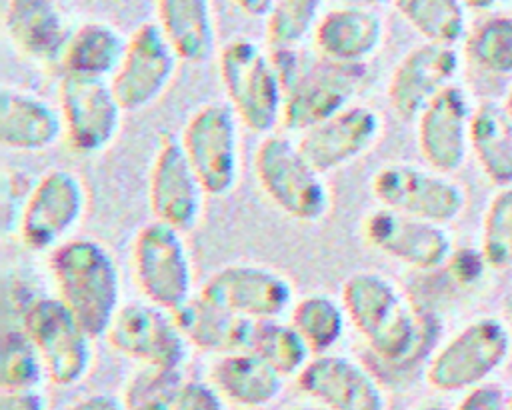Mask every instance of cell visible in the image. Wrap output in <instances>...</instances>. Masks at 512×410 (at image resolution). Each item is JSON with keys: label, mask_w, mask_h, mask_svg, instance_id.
Here are the masks:
<instances>
[{"label": "cell", "mask_w": 512, "mask_h": 410, "mask_svg": "<svg viewBox=\"0 0 512 410\" xmlns=\"http://www.w3.org/2000/svg\"><path fill=\"white\" fill-rule=\"evenodd\" d=\"M348 322L360 334L370 354L396 372H408L428 362L440 336L438 316L410 302L400 288L380 272H352L340 288Z\"/></svg>", "instance_id": "6da1fadb"}, {"label": "cell", "mask_w": 512, "mask_h": 410, "mask_svg": "<svg viewBox=\"0 0 512 410\" xmlns=\"http://www.w3.org/2000/svg\"><path fill=\"white\" fill-rule=\"evenodd\" d=\"M56 296L94 336L104 338L122 302V276L110 248L90 236H76L48 252Z\"/></svg>", "instance_id": "7a4b0ae2"}, {"label": "cell", "mask_w": 512, "mask_h": 410, "mask_svg": "<svg viewBox=\"0 0 512 410\" xmlns=\"http://www.w3.org/2000/svg\"><path fill=\"white\" fill-rule=\"evenodd\" d=\"M284 86L282 128L304 132L354 104L366 82V66H344L300 48L270 50Z\"/></svg>", "instance_id": "3957f363"}, {"label": "cell", "mask_w": 512, "mask_h": 410, "mask_svg": "<svg viewBox=\"0 0 512 410\" xmlns=\"http://www.w3.org/2000/svg\"><path fill=\"white\" fill-rule=\"evenodd\" d=\"M254 176L264 196L288 218L316 224L330 214L332 190L320 172L286 134L262 136L254 152Z\"/></svg>", "instance_id": "277c9868"}, {"label": "cell", "mask_w": 512, "mask_h": 410, "mask_svg": "<svg viewBox=\"0 0 512 410\" xmlns=\"http://www.w3.org/2000/svg\"><path fill=\"white\" fill-rule=\"evenodd\" d=\"M218 74L226 102L246 130L266 136L282 126L284 86L270 50L238 36L220 48Z\"/></svg>", "instance_id": "5b68a950"}, {"label": "cell", "mask_w": 512, "mask_h": 410, "mask_svg": "<svg viewBox=\"0 0 512 410\" xmlns=\"http://www.w3.org/2000/svg\"><path fill=\"white\" fill-rule=\"evenodd\" d=\"M512 356V330L498 316H480L436 346L424 366L430 388L454 394L468 392L490 378Z\"/></svg>", "instance_id": "8992f818"}, {"label": "cell", "mask_w": 512, "mask_h": 410, "mask_svg": "<svg viewBox=\"0 0 512 410\" xmlns=\"http://www.w3.org/2000/svg\"><path fill=\"white\" fill-rule=\"evenodd\" d=\"M18 328L36 346L50 384L70 388L90 374L96 338L56 294L32 296L18 316Z\"/></svg>", "instance_id": "52a82bcc"}, {"label": "cell", "mask_w": 512, "mask_h": 410, "mask_svg": "<svg viewBox=\"0 0 512 410\" xmlns=\"http://www.w3.org/2000/svg\"><path fill=\"white\" fill-rule=\"evenodd\" d=\"M130 256L132 276L144 300L174 312L196 294L184 232L152 218L134 234Z\"/></svg>", "instance_id": "ba28073f"}, {"label": "cell", "mask_w": 512, "mask_h": 410, "mask_svg": "<svg viewBox=\"0 0 512 410\" xmlns=\"http://www.w3.org/2000/svg\"><path fill=\"white\" fill-rule=\"evenodd\" d=\"M240 126L228 102L198 106L182 126L178 140L210 198H224L238 184Z\"/></svg>", "instance_id": "9c48e42d"}, {"label": "cell", "mask_w": 512, "mask_h": 410, "mask_svg": "<svg viewBox=\"0 0 512 410\" xmlns=\"http://www.w3.org/2000/svg\"><path fill=\"white\" fill-rule=\"evenodd\" d=\"M370 190L380 208L440 226L458 220L468 204L462 184L448 174L410 162H388L380 166L370 180Z\"/></svg>", "instance_id": "30bf717a"}, {"label": "cell", "mask_w": 512, "mask_h": 410, "mask_svg": "<svg viewBox=\"0 0 512 410\" xmlns=\"http://www.w3.org/2000/svg\"><path fill=\"white\" fill-rule=\"evenodd\" d=\"M88 192L82 178L68 168H50L32 186L16 234L32 252H52L82 222Z\"/></svg>", "instance_id": "8fae6325"}, {"label": "cell", "mask_w": 512, "mask_h": 410, "mask_svg": "<svg viewBox=\"0 0 512 410\" xmlns=\"http://www.w3.org/2000/svg\"><path fill=\"white\" fill-rule=\"evenodd\" d=\"M198 294L250 322L282 318L296 300L292 282L282 272L252 262L216 268Z\"/></svg>", "instance_id": "7c38bea8"}, {"label": "cell", "mask_w": 512, "mask_h": 410, "mask_svg": "<svg viewBox=\"0 0 512 410\" xmlns=\"http://www.w3.org/2000/svg\"><path fill=\"white\" fill-rule=\"evenodd\" d=\"M56 94L64 138L72 152L94 156L104 152L118 138L126 112L110 80L62 74Z\"/></svg>", "instance_id": "4fadbf2b"}, {"label": "cell", "mask_w": 512, "mask_h": 410, "mask_svg": "<svg viewBox=\"0 0 512 410\" xmlns=\"http://www.w3.org/2000/svg\"><path fill=\"white\" fill-rule=\"evenodd\" d=\"M104 338L124 358L152 368H182L190 348L174 314L148 300L124 302Z\"/></svg>", "instance_id": "5bb4252c"}, {"label": "cell", "mask_w": 512, "mask_h": 410, "mask_svg": "<svg viewBox=\"0 0 512 410\" xmlns=\"http://www.w3.org/2000/svg\"><path fill=\"white\" fill-rule=\"evenodd\" d=\"M180 58L166 40L158 22H144L128 36L122 62L110 78L124 112L152 106L174 80Z\"/></svg>", "instance_id": "9a60e30c"}, {"label": "cell", "mask_w": 512, "mask_h": 410, "mask_svg": "<svg viewBox=\"0 0 512 410\" xmlns=\"http://www.w3.org/2000/svg\"><path fill=\"white\" fill-rule=\"evenodd\" d=\"M362 238L378 254L420 272L444 268L454 250L444 226L388 208L364 216Z\"/></svg>", "instance_id": "2e32d148"}, {"label": "cell", "mask_w": 512, "mask_h": 410, "mask_svg": "<svg viewBox=\"0 0 512 410\" xmlns=\"http://www.w3.org/2000/svg\"><path fill=\"white\" fill-rule=\"evenodd\" d=\"M298 390L322 410H386L382 382L360 360L344 354H316L294 378Z\"/></svg>", "instance_id": "e0dca14e"}, {"label": "cell", "mask_w": 512, "mask_h": 410, "mask_svg": "<svg viewBox=\"0 0 512 410\" xmlns=\"http://www.w3.org/2000/svg\"><path fill=\"white\" fill-rule=\"evenodd\" d=\"M206 196L178 136L164 134L154 152L148 176L152 218L180 232H188L200 222Z\"/></svg>", "instance_id": "ac0fdd59"}, {"label": "cell", "mask_w": 512, "mask_h": 410, "mask_svg": "<svg viewBox=\"0 0 512 410\" xmlns=\"http://www.w3.org/2000/svg\"><path fill=\"white\" fill-rule=\"evenodd\" d=\"M470 94L460 84H450L416 118V142L428 168L454 174L470 152V122L474 112Z\"/></svg>", "instance_id": "d6986e66"}, {"label": "cell", "mask_w": 512, "mask_h": 410, "mask_svg": "<svg viewBox=\"0 0 512 410\" xmlns=\"http://www.w3.org/2000/svg\"><path fill=\"white\" fill-rule=\"evenodd\" d=\"M384 130L376 108L354 102L304 130L296 140L304 156L324 174L340 170L368 154Z\"/></svg>", "instance_id": "ffe728a7"}, {"label": "cell", "mask_w": 512, "mask_h": 410, "mask_svg": "<svg viewBox=\"0 0 512 410\" xmlns=\"http://www.w3.org/2000/svg\"><path fill=\"white\" fill-rule=\"evenodd\" d=\"M462 58L454 46L424 42L408 50L394 66L386 98L400 120H416L426 104L454 84Z\"/></svg>", "instance_id": "44dd1931"}, {"label": "cell", "mask_w": 512, "mask_h": 410, "mask_svg": "<svg viewBox=\"0 0 512 410\" xmlns=\"http://www.w3.org/2000/svg\"><path fill=\"white\" fill-rule=\"evenodd\" d=\"M312 42L316 54L330 62L366 66L384 42V22L370 6L332 8L320 16Z\"/></svg>", "instance_id": "7402d4cb"}, {"label": "cell", "mask_w": 512, "mask_h": 410, "mask_svg": "<svg viewBox=\"0 0 512 410\" xmlns=\"http://www.w3.org/2000/svg\"><path fill=\"white\" fill-rule=\"evenodd\" d=\"M64 136L58 106L42 96L2 86L0 90V142L16 152H44Z\"/></svg>", "instance_id": "603a6c76"}, {"label": "cell", "mask_w": 512, "mask_h": 410, "mask_svg": "<svg viewBox=\"0 0 512 410\" xmlns=\"http://www.w3.org/2000/svg\"><path fill=\"white\" fill-rule=\"evenodd\" d=\"M4 28L30 62L58 64L70 30L54 0H6Z\"/></svg>", "instance_id": "cb8c5ba5"}, {"label": "cell", "mask_w": 512, "mask_h": 410, "mask_svg": "<svg viewBox=\"0 0 512 410\" xmlns=\"http://www.w3.org/2000/svg\"><path fill=\"white\" fill-rule=\"evenodd\" d=\"M208 382L224 402L254 410L276 402L286 378L252 350H240L216 356L208 372Z\"/></svg>", "instance_id": "d4e9b609"}, {"label": "cell", "mask_w": 512, "mask_h": 410, "mask_svg": "<svg viewBox=\"0 0 512 410\" xmlns=\"http://www.w3.org/2000/svg\"><path fill=\"white\" fill-rule=\"evenodd\" d=\"M172 314L188 346L200 352L224 356L248 350L254 322L208 302L198 292Z\"/></svg>", "instance_id": "484cf974"}, {"label": "cell", "mask_w": 512, "mask_h": 410, "mask_svg": "<svg viewBox=\"0 0 512 410\" xmlns=\"http://www.w3.org/2000/svg\"><path fill=\"white\" fill-rule=\"evenodd\" d=\"M158 26L188 64H204L216 54L212 0H156Z\"/></svg>", "instance_id": "4316f807"}, {"label": "cell", "mask_w": 512, "mask_h": 410, "mask_svg": "<svg viewBox=\"0 0 512 410\" xmlns=\"http://www.w3.org/2000/svg\"><path fill=\"white\" fill-rule=\"evenodd\" d=\"M128 38L100 20H90L74 28L60 56V68L66 76L110 80L118 70Z\"/></svg>", "instance_id": "83f0119b"}, {"label": "cell", "mask_w": 512, "mask_h": 410, "mask_svg": "<svg viewBox=\"0 0 512 410\" xmlns=\"http://www.w3.org/2000/svg\"><path fill=\"white\" fill-rule=\"evenodd\" d=\"M470 152L490 184L496 188L512 184V116L504 102L482 100L474 106Z\"/></svg>", "instance_id": "f1b7e54d"}, {"label": "cell", "mask_w": 512, "mask_h": 410, "mask_svg": "<svg viewBox=\"0 0 512 410\" xmlns=\"http://www.w3.org/2000/svg\"><path fill=\"white\" fill-rule=\"evenodd\" d=\"M288 322L314 356L332 352L350 324L340 296L328 292H308L296 298L288 310Z\"/></svg>", "instance_id": "f546056e"}, {"label": "cell", "mask_w": 512, "mask_h": 410, "mask_svg": "<svg viewBox=\"0 0 512 410\" xmlns=\"http://www.w3.org/2000/svg\"><path fill=\"white\" fill-rule=\"evenodd\" d=\"M392 4L426 42L454 46L466 36L462 0H392Z\"/></svg>", "instance_id": "4dcf8cb0"}, {"label": "cell", "mask_w": 512, "mask_h": 410, "mask_svg": "<svg viewBox=\"0 0 512 410\" xmlns=\"http://www.w3.org/2000/svg\"><path fill=\"white\" fill-rule=\"evenodd\" d=\"M248 350L264 358L284 378H296L314 356L288 320L254 322Z\"/></svg>", "instance_id": "1f68e13d"}, {"label": "cell", "mask_w": 512, "mask_h": 410, "mask_svg": "<svg viewBox=\"0 0 512 410\" xmlns=\"http://www.w3.org/2000/svg\"><path fill=\"white\" fill-rule=\"evenodd\" d=\"M464 56L486 76L512 74V16H490L478 22L464 42Z\"/></svg>", "instance_id": "d6a6232c"}, {"label": "cell", "mask_w": 512, "mask_h": 410, "mask_svg": "<svg viewBox=\"0 0 512 410\" xmlns=\"http://www.w3.org/2000/svg\"><path fill=\"white\" fill-rule=\"evenodd\" d=\"M46 380L44 362L18 326L4 330L0 344V390H34Z\"/></svg>", "instance_id": "836d02e7"}, {"label": "cell", "mask_w": 512, "mask_h": 410, "mask_svg": "<svg viewBox=\"0 0 512 410\" xmlns=\"http://www.w3.org/2000/svg\"><path fill=\"white\" fill-rule=\"evenodd\" d=\"M320 6L322 0H272L264 28L268 48H300L320 20Z\"/></svg>", "instance_id": "e575fe53"}, {"label": "cell", "mask_w": 512, "mask_h": 410, "mask_svg": "<svg viewBox=\"0 0 512 410\" xmlns=\"http://www.w3.org/2000/svg\"><path fill=\"white\" fill-rule=\"evenodd\" d=\"M480 252L490 270L512 268V184L498 188L484 210Z\"/></svg>", "instance_id": "d590c367"}, {"label": "cell", "mask_w": 512, "mask_h": 410, "mask_svg": "<svg viewBox=\"0 0 512 410\" xmlns=\"http://www.w3.org/2000/svg\"><path fill=\"white\" fill-rule=\"evenodd\" d=\"M184 382L182 368H152V366H140V370L126 382L122 402L124 406L144 402V400H156L166 398L176 392V388Z\"/></svg>", "instance_id": "8d00e7d4"}, {"label": "cell", "mask_w": 512, "mask_h": 410, "mask_svg": "<svg viewBox=\"0 0 512 410\" xmlns=\"http://www.w3.org/2000/svg\"><path fill=\"white\" fill-rule=\"evenodd\" d=\"M444 270L458 288L468 290L476 288L484 280L490 266L486 264L480 248H454Z\"/></svg>", "instance_id": "74e56055"}, {"label": "cell", "mask_w": 512, "mask_h": 410, "mask_svg": "<svg viewBox=\"0 0 512 410\" xmlns=\"http://www.w3.org/2000/svg\"><path fill=\"white\" fill-rule=\"evenodd\" d=\"M224 398L206 380H186L176 388L168 410H224Z\"/></svg>", "instance_id": "f35d334b"}, {"label": "cell", "mask_w": 512, "mask_h": 410, "mask_svg": "<svg viewBox=\"0 0 512 410\" xmlns=\"http://www.w3.org/2000/svg\"><path fill=\"white\" fill-rule=\"evenodd\" d=\"M508 396L500 384L486 382L464 392L454 410H508Z\"/></svg>", "instance_id": "ab89813d"}, {"label": "cell", "mask_w": 512, "mask_h": 410, "mask_svg": "<svg viewBox=\"0 0 512 410\" xmlns=\"http://www.w3.org/2000/svg\"><path fill=\"white\" fill-rule=\"evenodd\" d=\"M0 410H46V400L34 390H0Z\"/></svg>", "instance_id": "60d3db41"}, {"label": "cell", "mask_w": 512, "mask_h": 410, "mask_svg": "<svg viewBox=\"0 0 512 410\" xmlns=\"http://www.w3.org/2000/svg\"><path fill=\"white\" fill-rule=\"evenodd\" d=\"M62 410H126V408L120 396H114L108 392H96L70 402Z\"/></svg>", "instance_id": "b9f144b4"}, {"label": "cell", "mask_w": 512, "mask_h": 410, "mask_svg": "<svg viewBox=\"0 0 512 410\" xmlns=\"http://www.w3.org/2000/svg\"><path fill=\"white\" fill-rule=\"evenodd\" d=\"M236 8L250 18H266L272 0H234Z\"/></svg>", "instance_id": "7bdbcfd3"}, {"label": "cell", "mask_w": 512, "mask_h": 410, "mask_svg": "<svg viewBox=\"0 0 512 410\" xmlns=\"http://www.w3.org/2000/svg\"><path fill=\"white\" fill-rule=\"evenodd\" d=\"M172 396L166 398H156V400H144V402H136L130 406H124L126 410H168V402Z\"/></svg>", "instance_id": "ee69618b"}, {"label": "cell", "mask_w": 512, "mask_h": 410, "mask_svg": "<svg viewBox=\"0 0 512 410\" xmlns=\"http://www.w3.org/2000/svg\"><path fill=\"white\" fill-rule=\"evenodd\" d=\"M506 2H512V0H462V4L470 10H492Z\"/></svg>", "instance_id": "f6af8a7d"}, {"label": "cell", "mask_w": 512, "mask_h": 410, "mask_svg": "<svg viewBox=\"0 0 512 410\" xmlns=\"http://www.w3.org/2000/svg\"><path fill=\"white\" fill-rule=\"evenodd\" d=\"M504 106H506L508 114L512 116V86H510V90H508V94H506V98H504Z\"/></svg>", "instance_id": "bcb514c9"}, {"label": "cell", "mask_w": 512, "mask_h": 410, "mask_svg": "<svg viewBox=\"0 0 512 410\" xmlns=\"http://www.w3.org/2000/svg\"><path fill=\"white\" fill-rule=\"evenodd\" d=\"M416 410H448V408H444V406H440V404H426V406H420V408H416Z\"/></svg>", "instance_id": "7dc6e473"}, {"label": "cell", "mask_w": 512, "mask_h": 410, "mask_svg": "<svg viewBox=\"0 0 512 410\" xmlns=\"http://www.w3.org/2000/svg\"><path fill=\"white\" fill-rule=\"evenodd\" d=\"M362 4H366V6H370V4H380V2H384V0H360Z\"/></svg>", "instance_id": "c3c4849f"}, {"label": "cell", "mask_w": 512, "mask_h": 410, "mask_svg": "<svg viewBox=\"0 0 512 410\" xmlns=\"http://www.w3.org/2000/svg\"><path fill=\"white\" fill-rule=\"evenodd\" d=\"M508 410H512V392H510V396H508Z\"/></svg>", "instance_id": "681fc988"}, {"label": "cell", "mask_w": 512, "mask_h": 410, "mask_svg": "<svg viewBox=\"0 0 512 410\" xmlns=\"http://www.w3.org/2000/svg\"><path fill=\"white\" fill-rule=\"evenodd\" d=\"M296 410H322V408H296Z\"/></svg>", "instance_id": "f907efd6"}, {"label": "cell", "mask_w": 512, "mask_h": 410, "mask_svg": "<svg viewBox=\"0 0 512 410\" xmlns=\"http://www.w3.org/2000/svg\"><path fill=\"white\" fill-rule=\"evenodd\" d=\"M510 314H512V298H510Z\"/></svg>", "instance_id": "816d5d0a"}]
</instances>
